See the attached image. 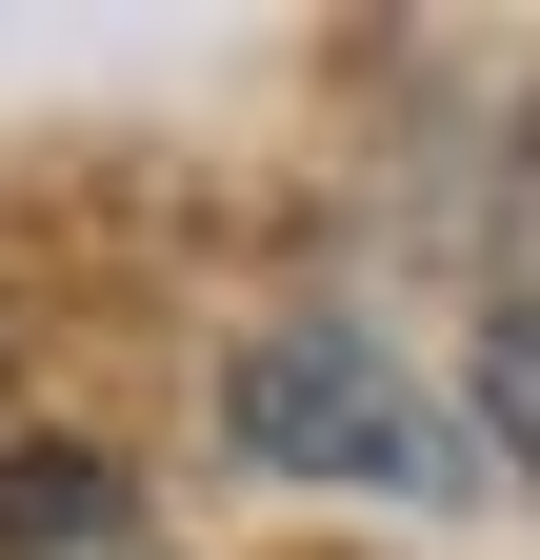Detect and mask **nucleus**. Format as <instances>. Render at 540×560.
<instances>
[{"mask_svg": "<svg viewBox=\"0 0 540 560\" xmlns=\"http://www.w3.org/2000/svg\"><path fill=\"white\" fill-rule=\"evenodd\" d=\"M221 441L281 480H380V501H460V420L380 361L361 320H281L221 361Z\"/></svg>", "mask_w": 540, "mask_h": 560, "instance_id": "nucleus-1", "label": "nucleus"}, {"mask_svg": "<svg viewBox=\"0 0 540 560\" xmlns=\"http://www.w3.org/2000/svg\"><path fill=\"white\" fill-rule=\"evenodd\" d=\"M481 420H501V460L540 480V301H501V320H481Z\"/></svg>", "mask_w": 540, "mask_h": 560, "instance_id": "nucleus-2", "label": "nucleus"}]
</instances>
